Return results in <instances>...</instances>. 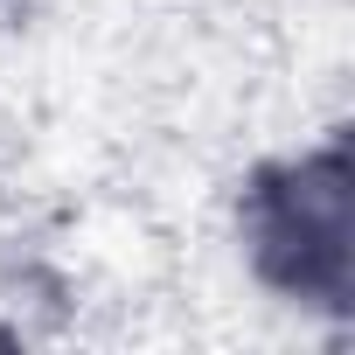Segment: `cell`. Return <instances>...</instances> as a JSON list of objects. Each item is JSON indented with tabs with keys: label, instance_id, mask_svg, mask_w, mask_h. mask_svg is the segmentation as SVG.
Masks as SVG:
<instances>
[{
	"label": "cell",
	"instance_id": "6da1fadb",
	"mask_svg": "<svg viewBox=\"0 0 355 355\" xmlns=\"http://www.w3.org/2000/svg\"><path fill=\"white\" fill-rule=\"evenodd\" d=\"M265 251H293V286H341L348 265V174L341 160L300 167L265 209Z\"/></svg>",
	"mask_w": 355,
	"mask_h": 355
}]
</instances>
